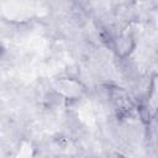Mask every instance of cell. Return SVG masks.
I'll list each match as a JSON object with an SVG mask.
<instances>
[{
    "mask_svg": "<svg viewBox=\"0 0 158 158\" xmlns=\"http://www.w3.org/2000/svg\"><path fill=\"white\" fill-rule=\"evenodd\" d=\"M109 98L120 116H130L135 110V102L131 99L128 91L121 86H110Z\"/></svg>",
    "mask_w": 158,
    "mask_h": 158,
    "instance_id": "6da1fadb",
    "label": "cell"
},
{
    "mask_svg": "<svg viewBox=\"0 0 158 158\" xmlns=\"http://www.w3.org/2000/svg\"><path fill=\"white\" fill-rule=\"evenodd\" d=\"M54 88L65 99H78L84 93V85L74 78H59L56 80Z\"/></svg>",
    "mask_w": 158,
    "mask_h": 158,
    "instance_id": "7a4b0ae2",
    "label": "cell"
},
{
    "mask_svg": "<svg viewBox=\"0 0 158 158\" xmlns=\"http://www.w3.org/2000/svg\"><path fill=\"white\" fill-rule=\"evenodd\" d=\"M135 46H136L135 38L128 32L121 33L115 40V51H116L117 56L121 57V58H126L127 56H130L132 53Z\"/></svg>",
    "mask_w": 158,
    "mask_h": 158,
    "instance_id": "3957f363",
    "label": "cell"
},
{
    "mask_svg": "<svg viewBox=\"0 0 158 158\" xmlns=\"http://www.w3.org/2000/svg\"><path fill=\"white\" fill-rule=\"evenodd\" d=\"M2 53H4V47H2V44L0 43V56H1Z\"/></svg>",
    "mask_w": 158,
    "mask_h": 158,
    "instance_id": "277c9868",
    "label": "cell"
}]
</instances>
